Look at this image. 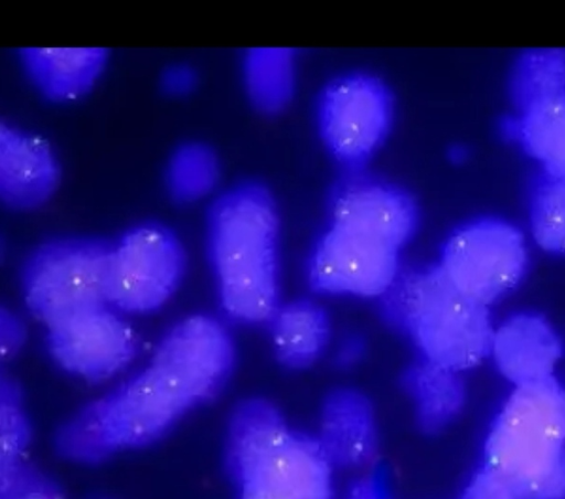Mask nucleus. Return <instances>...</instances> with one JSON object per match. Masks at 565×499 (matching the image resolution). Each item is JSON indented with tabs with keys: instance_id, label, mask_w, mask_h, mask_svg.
Instances as JSON below:
<instances>
[{
	"instance_id": "obj_12",
	"label": "nucleus",
	"mask_w": 565,
	"mask_h": 499,
	"mask_svg": "<svg viewBox=\"0 0 565 499\" xmlns=\"http://www.w3.org/2000/svg\"><path fill=\"white\" fill-rule=\"evenodd\" d=\"M329 216L330 223L370 233L399 250L418 225L411 194L366 169L345 172L331 194Z\"/></svg>"
},
{
	"instance_id": "obj_4",
	"label": "nucleus",
	"mask_w": 565,
	"mask_h": 499,
	"mask_svg": "<svg viewBox=\"0 0 565 499\" xmlns=\"http://www.w3.org/2000/svg\"><path fill=\"white\" fill-rule=\"evenodd\" d=\"M484 466L519 499H565V387L554 376L515 386L486 440Z\"/></svg>"
},
{
	"instance_id": "obj_21",
	"label": "nucleus",
	"mask_w": 565,
	"mask_h": 499,
	"mask_svg": "<svg viewBox=\"0 0 565 499\" xmlns=\"http://www.w3.org/2000/svg\"><path fill=\"white\" fill-rule=\"evenodd\" d=\"M31 438V426L18 380L0 373V470L23 461Z\"/></svg>"
},
{
	"instance_id": "obj_5",
	"label": "nucleus",
	"mask_w": 565,
	"mask_h": 499,
	"mask_svg": "<svg viewBox=\"0 0 565 499\" xmlns=\"http://www.w3.org/2000/svg\"><path fill=\"white\" fill-rule=\"evenodd\" d=\"M391 291L395 315L423 359L460 373L490 353L488 306L457 289L438 265L399 275Z\"/></svg>"
},
{
	"instance_id": "obj_3",
	"label": "nucleus",
	"mask_w": 565,
	"mask_h": 499,
	"mask_svg": "<svg viewBox=\"0 0 565 499\" xmlns=\"http://www.w3.org/2000/svg\"><path fill=\"white\" fill-rule=\"evenodd\" d=\"M225 463L239 499H331V467L319 439L288 428L263 399H247L232 411Z\"/></svg>"
},
{
	"instance_id": "obj_23",
	"label": "nucleus",
	"mask_w": 565,
	"mask_h": 499,
	"mask_svg": "<svg viewBox=\"0 0 565 499\" xmlns=\"http://www.w3.org/2000/svg\"><path fill=\"white\" fill-rule=\"evenodd\" d=\"M565 63L554 53L529 59L521 72V89L529 106L562 94Z\"/></svg>"
},
{
	"instance_id": "obj_2",
	"label": "nucleus",
	"mask_w": 565,
	"mask_h": 499,
	"mask_svg": "<svg viewBox=\"0 0 565 499\" xmlns=\"http://www.w3.org/2000/svg\"><path fill=\"white\" fill-rule=\"evenodd\" d=\"M279 225L273 195L256 182L222 191L209 206L205 248L218 304L238 323L269 322L279 308Z\"/></svg>"
},
{
	"instance_id": "obj_14",
	"label": "nucleus",
	"mask_w": 565,
	"mask_h": 499,
	"mask_svg": "<svg viewBox=\"0 0 565 499\" xmlns=\"http://www.w3.org/2000/svg\"><path fill=\"white\" fill-rule=\"evenodd\" d=\"M105 47H22L18 62L33 89L47 102L76 103L92 93L110 62Z\"/></svg>"
},
{
	"instance_id": "obj_26",
	"label": "nucleus",
	"mask_w": 565,
	"mask_h": 499,
	"mask_svg": "<svg viewBox=\"0 0 565 499\" xmlns=\"http://www.w3.org/2000/svg\"><path fill=\"white\" fill-rule=\"evenodd\" d=\"M461 499H519V497L508 481L483 465L469 481Z\"/></svg>"
},
{
	"instance_id": "obj_27",
	"label": "nucleus",
	"mask_w": 565,
	"mask_h": 499,
	"mask_svg": "<svg viewBox=\"0 0 565 499\" xmlns=\"http://www.w3.org/2000/svg\"><path fill=\"white\" fill-rule=\"evenodd\" d=\"M194 83L193 70L183 64L170 66L162 74V85L166 92L175 96L189 93Z\"/></svg>"
},
{
	"instance_id": "obj_10",
	"label": "nucleus",
	"mask_w": 565,
	"mask_h": 499,
	"mask_svg": "<svg viewBox=\"0 0 565 499\" xmlns=\"http://www.w3.org/2000/svg\"><path fill=\"white\" fill-rule=\"evenodd\" d=\"M44 343L58 369L94 383L120 373L140 349L139 336L128 317L110 306L45 328Z\"/></svg>"
},
{
	"instance_id": "obj_6",
	"label": "nucleus",
	"mask_w": 565,
	"mask_h": 499,
	"mask_svg": "<svg viewBox=\"0 0 565 499\" xmlns=\"http://www.w3.org/2000/svg\"><path fill=\"white\" fill-rule=\"evenodd\" d=\"M110 246L111 241L95 236H61L26 255L20 270L21 296L43 329L109 306Z\"/></svg>"
},
{
	"instance_id": "obj_1",
	"label": "nucleus",
	"mask_w": 565,
	"mask_h": 499,
	"mask_svg": "<svg viewBox=\"0 0 565 499\" xmlns=\"http://www.w3.org/2000/svg\"><path fill=\"white\" fill-rule=\"evenodd\" d=\"M234 365V341L222 320L188 315L164 332L140 370L61 423L55 450L90 465L151 445L215 400Z\"/></svg>"
},
{
	"instance_id": "obj_18",
	"label": "nucleus",
	"mask_w": 565,
	"mask_h": 499,
	"mask_svg": "<svg viewBox=\"0 0 565 499\" xmlns=\"http://www.w3.org/2000/svg\"><path fill=\"white\" fill-rule=\"evenodd\" d=\"M404 385L414 401L418 425L427 433L446 427L465 403L460 373L423 358L407 370Z\"/></svg>"
},
{
	"instance_id": "obj_22",
	"label": "nucleus",
	"mask_w": 565,
	"mask_h": 499,
	"mask_svg": "<svg viewBox=\"0 0 565 499\" xmlns=\"http://www.w3.org/2000/svg\"><path fill=\"white\" fill-rule=\"evenodd\" d=\"M537 244L554 253H565V173H553L536 191L531 211Z\"/></svg>"
},
{
	"instance_id": "obj_15",
	"label": "nucleus",
	"mask_w": 565,
	"mask_h": 499,
	"mask_svg": "<svg viewBox=\"0 0 565 499\" xmlns=\"http://www.w3.org/2000/svg\"><path fill=\"white\" fill-rule=\"evenodd\" d=\"M562 351L558 336L545 319L519 314L493 332L490 352L500 372L518 386L553 376Z\"/></svg>"
},
{
	"instance_id": "obj_9",
	"label": "nucleus",
	"mask_w": 565,
	"mask_h": 499,
	"mask_svg": "<svg viewBox=\"0 0 565 499\" xmlns=\"http://www.w3.org/2000/svg\"><path fill=\"white\" fill-rule=\"evenodd\" d=\"M437 265L462 294L489 306L522 277L526 265L524 240L502 222L471 223L448 238Z\"/></svg>"
},
{
	"instance_id": "obj_25",
	"label": "nucleus",
	"mask_w": 565,
	"mask_h": 499,
	"mask_svg": "<svg viewBox=\"0 0 565 499\" xmlns=\"http://www.w3.org/2000/svg\"><path fill=\"white\" fill-rule=\"evenodd\" d=\"M28 330L21 317L4 305L0 308V358L1 364L10 363L24 349Z\"/></svg>"
},
{
	"instance_id": "obj_16",
	"label": "nucleus",
	"mask_w": 565,
	"mask_h": 499,
	"mask_svg": "<svg viewBox=\"0 0 565 499\" xmlns=\"http://www.w3.org/2000/svg\"><path fill=\"white\" fill-rule=\"evenodd\" d=\"M319 442L332 466L360 467L376 449V428L369 401L351 390H339L326 401Z\"/></svg>"
},
{
	"instance_id": "obj_28",
	"label": "nucleus",
	"mask_w": 565,
	"mask_h": 499,
	"mask_svg": "<svg viewBox=\"0 0 565 499\" xmlns=\"http://www.w3.org/2000/svg\"><path fill=\"white\" fill-rule=\"evenodd\" d=\"M347 499H386L376 478L365 476L350 489Z\"/></svg>"
},
{
	"instance_id": "obj_11",
	"label": "nucleus",
	"mask_w": 565,
	"mask_h": 499,
	"mask_svg": "<svg viewBox=\"0 0 565 499\" xmlns=\"http://www.w3.org/2000/svg\"><path fill=\"white\" fill-rule=\"evenodd\" d=\"M401 251L370 233L329 222L313 251L311 284L328 294L383 296L401 275Z\"/></svg>"
},
{
	"instance_id": "obj_24",
	"label": "nucleus",
	"mask_w": 565,
	"mask_h": 499,
	"mask_svg": "<svg viewBox=\"0 0 565 499\" xmlns=\"http://www.w3.org/2000/svg\"><path fill=\"white\" fill-rule=\"evenodd\" d=\"M0 499H64L60 488L24 460L0 470Z\"/></svg>"
},
{
	"instance_id": "obj_7",
	"label": "nucleus",
	"mask_w": 565,
	"mask_h": 499,
	"mask_svg": "<svg viewBox=\"0 0 565 499\" xmlns=\"http://www.w3.org/2000/svg\"><path fill=\"white\" fill-rule=\"evenodd\" d=\"M396 103L390 86L361 71L332 78L319 94L316 124L328 155L345 172L365 170L386 144Z\"/></svg>"
},
{
	"instance_id": "obj_8",
	"label": "nucleus",
	"mask_w": 565,
	"mask_h": 499,
	"mask_svg": "<svg viewBox=\"0 0 565 499\" xmlns=\"http://www.w3.org/2000/svg\"><path fill=\"white\" fill-rule=\"evenodd\" d=\"M186 267L184 244L171 227L138 222L111 241L108 305L127 317L154 314L174 297Z\"/></svg>"
},
{
	"instance_id": "obj_20",
	"label": "nucleus",
	"mask_w": 565,
	"mask_h": 499,
	"mask_svg": "<svg viewBox=\"0 0 565 499\" xmlns=\"http://www.w3.org/2000/svg\"><path fill=\"white\" fill-rule=\"evenodd\" d=\"M221 174V160L215 149L201 140H188L169 155L163 182L174 202L191 205L214 193Z\"/></svg>"
},
{
	"instance_id": "obj_13",
	"label": "nucleus",
	"mask_w": 565,
	"mask_h": 499,
	"mask_svg": "<svg viewBox=\"0 0 565 499\" xmlns=\"http://www.w3.org/2000/svg\"><path fill=\"white\" fill-rule=\"evenodd\" d=\"M62 181L52 144L11 120L0 123V201L9 211L28 213L46 205Z\"/></svg>"
},
{
	"instance_id": "obj_17",
	"label": "nucleus",
	"mask_w": 565,
	"mask_h": 499,
	"mask_svg": "<svg viewBox=\"0 0 565 499\" xmlns=\"http://www.w3.org/2000/svg\"><path fill=\"white\" fill-rule=\"evenodd\" d=\"M241 76L250 105L263 115H279L296 93V52L287 47L248 49L242 56Z\"/></svg>"
},
{
	"instance_id": "obj_19",
	"label": "nucleus",
	"mask_w": 565,
	"mask_h": 499,
	"mask_svg": "<svg viewBox=\"0 0 565 499\" xmlns=\"http://www.w3.org/2000/svg\"><path fill=\"white\" fill-rule=\"evenodd\" d=\"M269 322L276 354L289 368L312 364L329 339L328 317L311 301H295L278 308Z\"/></svg>"
}]
</instances>
